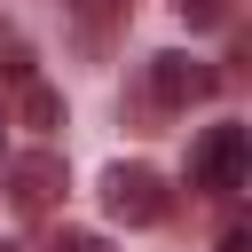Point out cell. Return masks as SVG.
<instances>
[{
    "label": "cell",
    "instance_id": "cell-1",
    "mask_svg": "<svg viewBox=\"0 0 252 252\" xmlns=\"http://www.w3.org/2000/svg\"><path fill=\"white\" fill-rule=\"evenodd\" d=\"M102 213L126 220V228H158V220L173 213L165 173H158V165H110V173H102Z\"/></svg>",
    "mask_w": 252,
    "mask_h": 252
},
{
    "label": "cell",
    "instance_id": "cell-2",
    "mask_svg": "<svg viewBox=\"0 0 252 252\" xmlns=\"http://www.w3.org/2000/svg\"><path fill=\"white\" fill-rule=\"evenodd\" d=\"M244 165H252L244 126H205V142L189 150V181L213 189V197H236V189H244Z\"/></svg>",
    "mask_w": 252,
    "mask_h": 252
},
{
    "label": "cell",
    "instance_id": "cell-3",
    "mask_svg": "<svg viewBox=\"0 0 252 252\" xmlns=\"http://www.w3.org/2000/svg\"><path fill=\"white\" fill-rule=\"evenodd\" d=\"M213 87H220L213 63H197V55H150V102H158V110H189V102H205Z\"/></svg>",
    "mask_w": 252,
    "mask_h": 252
},
{
    "label": "cell",
    "instance_id": "cell-4",
    "mask_svg": "<svg viewBox=\"0 0 252 252\" xmlns=\"http://www.w3.org/2000/svg\"><path fill=\"white\" fill-rule=\"evenodd\" d=\"M8 197H16L24 213H47V205L63 197V158H47V150H39V158H16V165H8Z\"/></svg>",
    "mask_w": 252,
    "mask_h": 252
},
{
    "label": "cell",
    "instance_id": "cell-5",
    "mask_svg": "<svg viewBox=\"0 0 252 252\" xmlns=\"http://www.w3.org/2000/svg\"><path fill=\"white\" fill-rule=\"evenodd\" d=\"M71 16H79L87 39H102L110 24H126V0H71Z\"/></svg>",
    "mask_w": 252,
    "mask_h": 252
},
{
    "label": "cell",
    "instance_id": "cell-6",
    "mask_svg": "<svg viewBox=\"0 0 252 252\" xmlns=\"http://www.w3.org/2000/svg\"><path fill=\"white\" fill-rule=\"evenodd\" d=\"M55 118H63V102H55V87H39V79H24V126H39V134H47Z\"/></svg>",
    "mask_w": 252,
    "mask_h": 252
},
{
    "label": "cell",
    "instance_id": "cell-7",
    "mask_svg": "<svg viewBox=\"0 0 252 252\" xmlns=\"http://www.w3.org/2000/svg\"><path fill=\"white\" fill-rule=\"evenodd\" d=\"M181 16H189V24H220V16H228V0H181Z\"/></svg>",
    "mask_w": 252,
    "mask_h": 252
},
{
    "label": "cell",
    "instance_id": "cell-8",
    "mask_svg": "<svg viewBox=\"0 0 252 252\" xmlns=\"http://www.w3.org/2000/svg\"><path fill=\"white\" fill-rule=\"evenodd\" d=\"M55 252H110V244H102V236H79V228H63V236H55Z\"/></svg>",
    "mask_w": 252,
    "mask_h": 252
},
{
    "label": "cell",
    "instance_id": "cell-9",
    "mask_svg": "<svg viewBox=\"0 0 252 252\" xmlns=\"http://www.w3.org/2000/svg\"><path fill=\"white\" fill-rule=\"evenodd\" d=\"M0 252H24V244H0Z\"/></svg>",
    "mask_w": 252,
    "mask_h": 252
}]
</instances>
